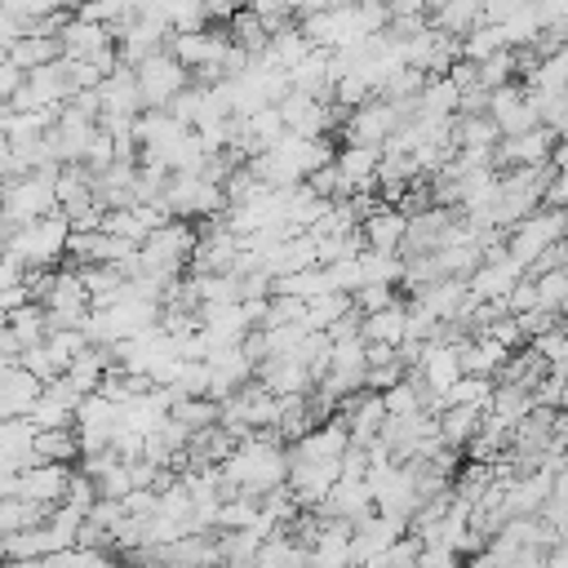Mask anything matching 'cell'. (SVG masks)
<instances>
[{"label":"cell","instance_id":"3957f363","mask_svg":"<svg viewBox=\"0 0 568 568\" xmlns=\"http://www.w3.org/2000/svg\"><path fill=\"white\" fill-rule=\"evenodd\" d=\"M564 226H568V217H564V209H532L528 217H519L515 226H506V253L519 262V266H528L546 244H555V240H564Z\"/></svg>","mask_w":568,"mask_h":568},{"label":"cell","instance_id":"ee69618b","mask_svg":"<svg viewBox=\"0 0 568 568\" xmlns=\"http://www.w3.org/2000/svg\"><path fill=\"white\" fill-rule=\"evenodd\" d=\"M484 337H493V342H501L506 351H519L524 346V333H519V324H515V315H497L488 328H484Z\"/></svg>","mask_w":568,"mask_h":568},{"label":"cell","instance_id":"b9f144b4","mask_svg":"<svg viewBox=\"0 0 568 568\" xmlns=\"http://www.w3.org/2000/svg\"><path fill=\"white\" fill-rule=\"evenodd\" d=\"M515 324H519V333H524V342H528V337L555 328V324H559V311H541V306H532V311H519Z\"/></svg>","mask_w":568,"mask_h":568},{"label":"cell","instance_id":"7dc6e473","mask_svg":"<svg viewBox=\"0 0 568 568\" xmlns=\"http://www.w3.org/2000/svg\"><path fill=\"white\" fill-rule=\"evenodd\" d=\"M120 506H124V515H155V493L151 488H129L120 497Z\"/></svg>","mask_w":568,"mask_h":568},{"label":"cell","instance_id":"d6986e66","mask_svg":"<svg viewBox=\"0 0 568 568\" xmlns=\"http://www.w3.org/2000/svg\"><path fill=\"white\" fill-rule=\"evenodd\" d=\"M271 293H284V297H302V302H311V297L328 293V275H324V266H302V271L275 275V280H271Z\"/></svg>","mask_w":568,"mask_h":568},{"label":"cell","instance_id":"f6af8a7d","mask_svg":"<svg viewBox=\"0 0 568 568\" xmlns=\"http://www.w3.org/2000/svg\"><path fill=\"white\" fill-rule=\"evenodd\" d=\"M413 568H462V555L448 550V546H422L417 559H413Z\"/></svg>","mask_w":568,"mask_h":568},{"label":"cell","instance_id":"816d5d0a","mask_svg":"<svg viewBox=\"0 0 568 568\" xmlns=\"http://www.w3.org/2000/svg\"><path fill=\"white\" fill-rule=\"evenodd\" d=\"M18 36H22V22H18L13 13H4V9H0V49H9Z\"/></svg>","mask_w":568,"mask_h":568},{"label":"cell","instance_id":"4316f807","mask_svg":"<svg viewBox=\"0 0 568 568\" xmlns=\"http://www.w3.org/2000/svg\"><path fill=\"white\" fill-rule=\"evenodd\" d=\"M40 395V382L31 377V373H22L18 364H9L4 373H0V399H9L13 408H18V417L31 408V399Z\"/></svg>","mask_w":568,"mask_h":568},{"label":"cell","instance_id":"d6a6232c","mask_svg":"<svg viewBox=\"0 0 568 568\" xmlns=\"http://www.w3.org/2000/svg\"><path fill=\"white\" fill-rule=\"evenodd\" d=\"M524 346H528L532 355H541L550 368H564V355H568V342H564V324H555V328H546V333L528 337Z\"/></svg>","mask_w":568,"mask_h":568},{"label":"cell","instance_id":"74e56055","mask_svg":"<svg viewBox=\"0 0 568 568\" xmlns=\"http://www.w3.org/2000/svg\"><path fill=\"white\" fill-rule=\"evenodd\" d=\"M129 488H133V484H129V466H124V462H111V466L93 479V493H98V497H111V501H120Z\"/></svg>","mask_w":568,"mask_h":568},{"label":"cell","instance_id":"d590c367","mask_svg":"<svg viewBox=\"0 0 568 568\" xmlns=\"http://www.w3.org/2000/svg\"><path fill=\"white\" fill-rule=\"evenodd\" d=\"M328 368H337V373H364V342H359V337H342V342H333V351H328Z\"/></svg>","mask_w":568,"mask_h":568},{"label":"cell","instance_id":"f907efd6","mask_svg":"<svg viewBox=\"0 0 568 568\" xmlns=\"http://www.w3.org/2000/svg\"><path fill=\"white\" fill-rule=\"evenodd\" d=\"M18 84H22V71H18V67H13V62H9V58H0V98H4V102H9V98H13V89H18Z\"/></svg>","mask_w":568,"mask_h":568},{"label":"cell","instance_id":"e575fe53","mask_svg":"<svg viewBox=\"0 0 568 568\" xmlns=\"http://www.w3.org/2000/svg\"><path fill=\"white\" fill-rule=\"evenodd\" d=\"M395 297H399V288H390V284H359V288L351 293V306H355L359 315H373V311L390 306Z\"/></svg>","mask_w":568,"mask_h":568},{"label":"cell","instance_id":"bcb514c9","mask_svg":"<svg viewBox=\"0 0 568 568\" xmlns=\"http://www.w3.org/2000/svg\"><path fill=\"white\" fill-rule=\"evenodd\" d=\"M564 204H568V178H564V169H550L546 186H541V209H564Z\"/></svg>","mask_w":568,"mask_h":568},{"label":"cell","instance_id":"9c48e42d","mask_svg":"<svg viewBox=\"0 0 568 568\" xmlns=\"http://www.w3.org/2000/svg\"><path fill=\"white\" fill-rule=\"evenodd\" d=\"M67 479H71V466H62V462H36V466H22L13 475V497L58 506L62 493H67Z\"/></svg>","mask_w":568,"mask_h":568},{"label":"cell","instance_id":"7c38bea8","mask_svg":"<svg viewBox=\"0 0 568 568\" xmlns=\"http://www.w3.org/2000/svg\"><path fill=\"white\" fill-rule=\"evenodd\" d=\"M404 222L408 213H399L395 204H377L364 222H359V235H364V248H382V253H399V240H404Z\"/></svg>","mask_w":568,"mask_h":568},{"label":"cell","instance_id":"f35d334b","mask_svg":"<svg viewBox=\"0 0 568 568\" xmlns=\"http://www.w3.org/2000/svg\"><path fill=\"white\" fill-rule=\"evenodd\" d=\"M324 275H328V288H337V293H355L364 280H359V266H355V257H337V262H328L324 266Z\"/></svg>","mask_w":568,"mask_h":568},{"label":"cell","instance_id":"1f68e13d","mask_svg":"<svg viewBox=\"0 0 568 568\" xmlns=\"http://www.w3.org/2000/svg\"><path fill=\"white\" fill-rule=\"evenodd\" d=\"M4 13H13L22 27L36 22V18H49V13H62V9H75V0H0Z\"/></svg>","mask_w":568,"mask_h":568},{"label":"cell","instance_id":"6da1fadb","mask_svg":"<svg viewBox=\"0 0 568 568\" xmlns=\"http://www.w3.org/2000/svg\"><path fill=\"white\" fill-rule=\"evenodd\" d=\"M160 204H164L173 217L200 222V217L222 213V209H226V195H222L217 182H209V178H200V173H169Z\"/></svg>","mask_w":568,"mask_h":568},{"label":"cell","instance_id":"603a6c76","mask_svg":"<svg viewBox=\"0 0 568 568\" xmlns=\"http://www.w3.org/2000/svg\"><path fill=\"white\" fill-rule=\"evenodd\" d=\"M501 44H506L501 27H497V22H479V27H470L466 36H457V58H466V62H484V58L497 53Z\"/></svg>","mask_w":568,"mask_h":568},{"label":"cell","instance_id":"836d02e7","mask_svg":"<svg viewBox=\"0 0 568 568\" xmlns=\"http://www.w3.org/2000/svg\"><path fill=\"white\" fill-rule=\"evenodd\" d=\"M169 390L173 395H209V364L204 359H182Z\"/></svg>","mask_w":568,"mask_h":568},{"label":"cell","instance_id":"8fae6325","mask_svg":"<svg viewBox=\"0 0 568 568\" xmlns=\"http://www.w3.org/2000/svg\"><path fill=\"white\" fill-rule=\"evenodd\" d=\"M253 382H262L271 395H306L311 377L293 355H266L253 364Z\"/></svg>","mask_w":568,"mask_h":568},{"label":"cell","instance_id":"e0dca14e","mask_svg":"<svg viewBox=\"0 0 568 568\" xmlns=\"http://www.w3.org/2000/svg\"><path fill=\"white\" fill-rule=\"evenodd\" d=\"M426 22L439 27V31H448V36H466L470 27L484 22V0H444Z\"/></svg>","mask_w":568,"mask_h":568},{"label":"cell","instance_id":"f546056e","mask_svg":"<svg viewBox=\"0 0 568 568\" xmlns=\"http://www.w3.org/2000/svg\"><path fill=\"white\" fill-rule=\"evenodd\" d=\"M253 519H257V497L235 493V497L217 501V524L213 528H248Z\"/></svg>","mask_w":568,"mask_h":568},{"label":"cell","instance_id":"83f0119b","mask_svg":"<svg viewBox=\"0 0 568 568\" xmlns=\"http://www.w3.org/2000/svg\"><path fill=\"white\" fill-rule=\"evenodd\" d=\"M532 288H537V306L541 311H559L564 315V302H568V266L532 275Z\"/></svg>","mask_w":568,"mask_h":568},{"label":"cell","instance_id":"4dcf8cb0","mask_svg":"<svg viewBox=\"0 0 568 568\" xmlns=\"http://www.w3.org/2000/svg\"><path fill=\"white\" fill-rule=\"evenodd\" d=\"M13 364H18L22 373H31V377H36L40 386L58 377V364L49 359V351H44V342H31V346H22V351L13 355Z\"/></svg>","mask_w":568,"mask_h":568},{"label":"cell","instance_id":"681fc988","mask_svg":"<svg viewBox=\"0 0 568 568\" xmlns=\"http://www.w3.org/2000/svg\"><path fill=\"white\" fill-rule=\"evenodd\" d=\"M564 13H568V0H532V18H537V27H555V22H564Z\"/></svg>","mask_w":568,"mask_h":568},{"label":"cell","instance_id":"7a4b0ae2","mask_svg":"<svg viewBox=\"0 0 568 568\" xmlns=\"http://www.w3.org/2000/svg\"><path fill=\"white\" fill-rule=\"evenodd\" d=\"M53 178L44 173H22V178H9L0 182V217L9 226H27L44 213H53Z\"/></svg>","mask_w":568,"mask_h":568},{"label":"cell","instance_id":"cb8c5ba5","mask_svg":"<svg viewBox=\"0 0 568 568\" xmlns=\"http://www.w3.org/2000/svg\"><path fill=\"white\" fill-rule=\"evenodd\" d=\"M448 138H453V146H493L501 133H497V124L488 115H453L448 120Z\"/></svg>","mask_w":568,"mask_h":568},{"label":"cell","instance_id":"9a60e30c","mask_svg":"<svg viewBox=\"0 0 568 568\" xmlns=\"http://www.w3.org/2000/svg\"><path fill=\"white\" fill-rule=\"evenodd\" d=\"M359 342L399 346V342H404V297H395L390 306H382V311H373V315H359Z\"/></svg>","mask_w":568,"mask_h":568},{"label":"cell","instance_id":"c3c4849f","mask_svg":"<svg viewBox=\"0 0 568 568\" xmlns=\"http://www.w3.org/2000/svg\"><path fill=\"white\" fill-rule=\"evenodd\" d=\"M120 515H124V506H120V501H111V497H98V501L84 510V519H93V524H102V528H111Z\"/></svg>","mask_w":568,"mask_h":568},{"label":"cell","instance_id":"ac0fdd59","mask_svg":"<svg viewBox=\"0 0 568 568\" xmlns=\"http://www.w3.org/2000/svg\"><path fill=\"white\" fill-rule=\"evenodd\" d=\"M355 266H359V280H364V284H390V288H399V271H404L399 253L359 248V253H355Z\"/></svg>","mask_w":568,"mask_h":568},{"label":"cell","instance_id":"52a82bcc","mask_svg":"<svg viewBox=\"0 0 568 568\" xmlns=\"http://www.w3.org/2000/svg\"><path fill=\"white\" fill-rule=\"evenodd\" d=\"M484 115L497 124V133H501V138L528 133V129L537 124V106H532V93H528L519 80L488 89V106H484Z\"/></svg>","mask_w":568,"mask_h":568},{"label":"cell","instance_id":"f1b7e54d","mask_svg":"<svg viewBox=\"0 0 568 568\" xmlns=\"http://www.w3.org/2000/svg\"><path fill=\"white\" fill-rule=\"evenodd\" d=\"M89 342H84V333L80 328H53V333H44V351H49V359L58 364V373L67 368V359L71 355H80Z\"/></svg>","mask_w":568,"mask_h":568},{"label":"cell","instance_id":"30bf717a","mask_svg":"<svg viewBox=\"0 0 568 568\" xmlns=\"http://www.w3.org/2000/svg\"><path fill=\"white\" fill-rule=\"evenodd\" d=\"M382 146H364V142H346L333 151V164L342 173V182L351 186V195H377L373 191V173H377Z\"/></svg>","mask_w":568,"mask_h":568},{"label":"cell","instance_id":"ba28073f","mask_svg":"<svg viewBox=\"0 0 568 568\" xmlns=\"http://www.w3.org/2000/svg\"><path fill=\"white\" fill-rule=\"evenodd\" d=\"M98 102H102L98 120H102V115L138 120V115L146 111V102H142V89H138V80H133V67L115 62V71H106V75H102V84H98Z\"/></svg>","mask_w":568,"mask_h":568},{"label":"cell","instance_id":"7bdbcfd3","mask_svg":"<svg viewBox=\"0 0 568 568\" xmlns=\"http://www.w3.org/2000/svg\"><path fill=\"white\" fill-rule=\"evenodd\" d=\"M399 377H404V364H399V355H395V359H386V364L364 368V390H386V386H395Z\"/></svg>","mask_w":568,"mask_h":568},{"label":"cell","instance_id":"5bb4252c","mask_svg":"<svg viewBox=\"0 0 568 568\" xmlns=\"http://www.w3.org/2000/svg\"><path fill=\"white\" fill-rule=\"evenodd\" d=\"M4 58L18 67V71H36V67H44V62H53V58H62V44H58V36H36V31H22L9 49H4Z\"/></svg>","mask_w":568,"mask_h":568},{"label":"cell","instance_id":"4fadbf2b","mask_svg":"<svg viewBox=\"0 0 568 568\" xmlns=\"http://www.w3.org/2000/svg\"><path fill=\"white\" fill-rule=\"evenodd\" d=\"M58 44H62V58H93L98 49H106L115 40H111V31L102 22H84V18L71 13L67 27L58 31Z\"/></svg>","mask_w":568,"mask_h":568},{"label":"cell","instance_id":"7402d4cb","mask_svg":"<svg viewBox=\"0 0 568 568\" xmlns=\"http://www.w3.org/2000/svg\"><path fill=\"white\" fill-rule=\"evenodd\" d=\"M169 417L182 422L186 430H204V426L217 422V399H209V395H173Z\"/></svg>","mask_w":568,"mask_h":568},{"label":"cell","instance_id":"ffe728a7","mask_svg":"<svg viewBox=\"0 0 568 568\" xmlns=\"http://www.w3.org/2000/svg\"><path fill=\"white\" fill-rule=\"evenodd\" d=\"M510 80H519V53L510 44H501L497 53L475 62V84L479 89H497V84H510Z\"/></svg>","mask_w":568,"mask_h":568},{"label":"cell","instance_id":"ab89813d","mask_svg":"<svg viewBox=\"0 0 568 568\" xmlns=\"http://www.w3.org/2000/svg\"><path fill=\"white\" fill-rule=\"evenodd\" d=\"M559 266H568V240H555V244H546L528 266H524V275L532 280V275H541V271H559Z\"/></svg>","mask_w":568,"mask_h":568},{"label":"cell","instance_id":"277c9868","mask_svg":"<svg viewBox=\"0 0 568 568\" xmlns=\"http://www.w3.org/2000/svg\"><path fill=\"white\" fill-rule=\"evenodd\" d=\"M133 80H138L146 106H164L178 89L191 84V71H186L169 49H155V53H146V58L133 67Z\"/></svg>","mask_w":568,"mask_h":568},{"label":"cell","instance_id":"2e32d148","mask_svg":"<svg viewBox=\"0 0 568 568\" xmlns=\"http://www.w3.org/2000/svg\"><path fill=\"white\" fill-rule=\"evenodd\" d=\"M31 453H36L40 462H62V466H75V457H80L75 426H49V430H36V435H31Z\"/></svg>","mask_w":568,"mask_h":568},{"label":"cell","instance_id":"f5cc1de1","mask_svg":"<svg viewBox=\"0 0 568 568\" xmlns=\"http://www.w3.org/2000/svg\"><path fill=\"white\" fill-rule=\"evenodd\" d=\"M439 4H444V0H422V9H426V13H435Z\"/></svg>","mask_w":568,"mask_h":568},{"label":"cell","instance_id":"8d00e7d4","mask_svg":"<svg viewBox=\"0 0 568 568\" xmlns=\"http://www.w3.org/2000/svg\"><path fill=\"white\" fill-rule=\"evenodd\" d=\"M111 160H115V142H111V133H106V129H93V138L84 142L80 164H84L89 173H98V169H106Z\"/></svg>","mask_w":568,"mask_h":568},{"label":"cell","instance_id":"5b68a950","mask_svg":"<svg viewBox=\"0 0 568 568\" xmlns=\"http://www.w3.org/2000/svg\"><path fill=\"white\" fill-rule=\"evenodd\" d=\"M399 49H404V67L422 71L426 80H430V75H444V71L457 62V36H448V31L430 27V22H426L422 31H413V36H404Z\"/></svg>","mask_w":568,"mask_h":568},{"label":"cell","instance_id":"8992f818","mask_svg":"<svg viewBox=\"0 0 568 568\" xmlns=\"http://www.w3.org/2000/svg\"><path fill=\"white\" fill-rule=\"evenodd\" d=\"M404 124V115H399V106L395 102H386V98H364L359 106H351L346 111V120H342V133H346V142H364V146H382L395 129Z\"/></svg>","mask_w":568,"mask_h":568},{"label":"cell","instance_id":"484cf974","mask_svg":"<svg viewBox=\"0 0 568 568\" xmlns=\"http://www.w3.org/2000/svg\"><path fill=\"white\" fill-rule=\"evenodd\" d=\"M22 417H27L36 430H49V426H75V413H71L58 395H49L44 386H40V395L31 399V408H27Z\"/></svg>","mask_w":568,"mask_h":568},{"label":"cell","instance_id":"44dd1931","mask_svg":"<svg viewBox=\"0 0 568 568\" xmlns=\"http://www.w3.org/2000/svg\"><path fill=\"white\" fill-rule=\"evenodd\" d=\"M4 328L13 333L18 351L31 346V342H44V306L40 302H22V306L4 311Z\"/></svg>","mask_w":568,"mask_h":568},{"label":"cell","instance_id":"d4e9b609","mask_svg":"<svg viewBox=\"0 0 568 568\" xmlns=\"http://www.w3.org/2000/svg\"><path fill=\"white\" fill-rule=\"evenodd\" d=\"M351 311V293H337V288H328V293H320V297H311L306 302V315H302V328L311 333V328H328L333 320H342Z\"/></svg>","mask_w":568,"mask_h":568},{"label":"cell","instance_id":"60d3db41","mask_svg":"<svg viewBox=\"0 0 568 568\" xmlns=\"http://www.w3.org/2000/svg\"><path fill=\"white\" fill-rule=\"evenodd\" d=\"M506 315H519V311H532L537 306V288H532V280L528 275H519L510 288H506Z\"/></svg>","mask_w":568,"mask_h":568}]
</instances>
